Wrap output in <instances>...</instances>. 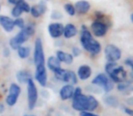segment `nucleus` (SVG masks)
<instances>
[{"mask_svg":"<svg viewBox=\"0 0 133 116\" xmlns=\"http://www.w3.org/2000/svg\"><path fill=\"white\" fill-rule=\"evenodd\" d=\"M104 101H105V103H107L108 105H109V106L111 107H117L118 106V100L117 99L115 96H107V97L104 99Z\"/></svg>","mask_w":133,"mask_h":116,"instance_id":"b1692460","label":"nucleus"},{"mask_svg":"<svg viewBox=\"0 0 133 116\" xmlns=\"http://www.w3.org/2000/svg\"><path fill=\"white\" fill-rule=\"evenodd\" d=\"M131 87V83L129 81H122L120 83H118L117 85V89L120 92H125L128 89H129Z\"/></svg>","mask_w":133,"mask_h":116,"instance_id":"393cba45","label":"nucleus"},{"mask_svg":"<svg viewBox=\"0 0 133 116\" xmlns=\"http://www.w3.org/2000/svg\"><path fill=\"white\" fill-rule=\"evenodd\" d=\"M78 33V29L73 24H68L64 26V30H63V35L65 38L70 39L74 37Z\"/></svg>","mask_w":133,"mask_h":116,"instance_id":"6ab92c4d","label":"nucleus"},{"mask_svg":"<svg viewBox=\"0 0 133 116\" xmlns=\"http://www.w3.org/2000/svg\"><path fill=\"white\" fill-rule=\"evenodd\" d=\"M51 17L53 19H59L62 17V14L58 11H53L52 12V15H51Z\"/></svg>","mask_w":133,"mask_h":116,"instance_id":"72a5a7b5","label":"nucleus"},{"mask_svg":"<svg viewBox=\"0 0 133 116\" xmlns=\"http://www.w3.org/2000/svg\"><path fill=\"white\" fill-rule=\"evenodd\" d=\"M104 53L108 62H117L121 58V51L114 44H108L105 47Z\"/></svg>","mask_w":133,"mask_h":116,"instance_id":"423d86ee","label":"nucleus"},{"mask_svg":"<svg viewBox=\"0 0 133 116\" xmlns=\"http://www.w3.org/2000/svg\"><path fill=\"white\" fill-rule=\"evenodd\" d=\"M57 58L59 60V62H62L65 63L66 65H70L73 63V60H74V57L72 56L71 53H66V52L63 51H57Z\"/></svg>","mask_w":133,"mask_h":116,"instance_id":"a211bd4d","label":"nucleus"},{"mask_svg":"<svg viewBox=\"0 0 133 116\" xmlns=\"http://www.w3.org/2000/svg\"><path fill=\"white\" fill-rule=\"evenodd\" d=\"M17 51L18 56L20 57V58H22V59H26V58H28L30 55V48L28 47V46L21 45Z\"/></svg>","mask_w":133,"mask_h":116,"instance_id":"5701e85b","label":"nucleus"},{"mask_svg":"<svg viewBox=\"0 0 133 116\" xmlns=\"http://www.w3.org/2000/svg\"><path fill=\"white\" fill-rule=\"evenodd\" d=\"M89 96V112H91V111H94L97 109V107L98 106V102L96 98L93 95H88Z\"/></svg>","mask_w":133,"mask_h":116,"instance_id":"a878e982","label":"nucleus"},{"mask_svg":"<svg viewBox=\"0 0 133 116\" xmlns=\"http://www.w3.org/2000/svg\"><path fill=\"white\" fill-rule=\"evenodd\" d=\"M0 25L6 32H12L15 28L14 20L6 16H0Z\"/></svg>","mask_w":133,"mask_h":116,"instance_id":"2eb2a0df","label":"nucleus"},{"mask_svg":"<svg viewBox=\"0 0 133 116\" xmlns=\"http://www.w3.org/2000/svg\"><path fill=\"white\" fill-rule=\"evenodd\" d=\"M22 13H23V11L21 10V8L19 7L17 5L14 6L13 9H12V11H11L12 17H16V18H17V17H20V16L22 15Z\"/></svg>","mask_w":133,"mask_h":116,"instance_id":"c85d7f7f","label":"nucleus"},{"mask_svg":"<svg viewBox=\"0 0 133 116\" xmlns=\"http://www.w3.org/2000/svg\"><path fill=\"white\" fill-rule=\"evenodd\" d=\"M54 75L58 81L64 82L66 84H76L78 83V76L73 71L59 68L54 71Z\"/></svg>","mask_w":133,"mask_h":116,"instance_id":"7ed1b4c3","label":"nucleus"},{"mask_svg":"<svg viewBox=\"0 0 133 116\" xmlns=\"http://www.w3.org/2000/svg\"><path fill=\"white\" fill-rule=\"evenodd\" d=\"M80 94H82V90L81 88H79V87H77V88L74 89V92H73V95H72V98L74 99V98L78 97V96H79Z\"/></svg>","mask_w":133,"mask_h":116,"instance_id":"2f4dec72","label":"nucleus"},{"mask_svg":"<svg viewBox=\"0 0 133 116\" xmlns=\"http://www.w3.org/2000/svg\"><path fill=\"white\" fill-rule=\"evenodd\" d=\"M81 28V35H80V44L83 46V48L89 53L92 55H98L101 51V45L99 42L96 39L93 38L90 32L88 30V28L85 26H83Z\"/></svg>","mask_w":133,"mask_h":116,"instance_id":"f257e3e1","label":"nucleus"},{"mask_svg":"<svg viewBox=\"0 0 133 116\" xmlns=\"http://www.w3.org/2000/svg\"><path fill=\"white\" fill-rule=\"evenodd\" d=\"M75 12L78 15H85L90 9V4L86 0H80L75 4Z\"/></svg>","mask_w":133,"mask_h":116,"instance_id":"ddd939ff","label":"nucleus"},{"mask_svg":"<svg viewBox=\"0 0 133 116\" xmlns=\"http://www.w3.org/2000/svg\"><path fill=\"white\" fill-rule=\"evenodd\" d=\"M0 7H1V6H0Z\"/></svg>","mask_w":133,"mask_h":116,"instance_id":"a19ab883","label":"nucleus"},{"mask_svg":"<svg viewBox=\"0 0 133 116\" xmlns=\"http://www.w3.org/2000/svg\"><path fill=\"white\" fill-rule=\"evenodd\" d=\"M124 63H125L126 65H128V66L130 67V68H132L133 67V60H132V58H130V57L127 58V59L124 61Z\"/></svg>","mask_w":133,"mask_h":116,"instance_id":"c9c22d12","label":"nucleus"},{"mask_svg":"<svg viewBox=\"0 0 133 116\" xmlns=\"http://www.w3.org/2000/svg\"><path fill=\"white\" fill-rule=\"evenodd\" d=\"M9 55H10L9 50H8V48H6V49L4 50V55H5V56H8Z\"/></svg>","mask_w":133,"mask_h":116,"instance_id":"58836bf2","label":"nucleus"},{"mask_svg":"<svg viewBox=\"0 0 133 116\" xmlns=\"http://www.w3.org/2000/svg\"><path fill=\"white\" fill-rule=\"evenodd\" d=\"M34 34H35V26L33 24H28L25 26L24 28H22L21 31L15 37L22 44L23 43L26 42L29 39V37L32 36Z\"/></svg>","mask_w":133,"mask_h":116,"instance_id":"1a4fd4ad","label":"nucleus"},{"mask_svg":"<svg viewBox=\"0 0 133 116\" xmlns=\"http://www.w3.org/2000/svg\"><path fill=\"white\" fill-rule=\"evenodd\" d=\"M48 33L50 36L54 39L59 38L61 35H63V30L64 26L61 23H51L48 27Z\"/></svg>","mask_w":133,"mask_h":116,"instance_id":"f8f14e48","label":"nucleus"},{"mask_svg":"<svg viewBox=\"0 0 133 116\" xmlns=\"http://www.w3.org/2000/svg\"><path fill=\"white\" fill-rule=\"evenodd\" d=\"M64 9H65V11L69 14V16H71V17H72V16H75V14H76L74 6H73L72 4H69V3H68V4H65Z\"/></svg>","mask_w":133,"mask_h":116,"instance_id":"bb28decb","label":"nucleus"},{"mask_svg":"<svg viewBox=\"0 0 133 116\" xmlns=\"http://www.w3.org/2000/svg\"><path fill=\"white\" fill-rule=\"evenodd\" d=\"M123 111H124V112L128 113L129 116H132V115H133L132 110H131V109H129V108H128V107H123Z\"/></svg>","mask_w":133,"mask_h":116,"instance_id":"e433bc0d","label":"nucleus"},{"mask_svg":"<svg viewBox=\"0 0 133 116\" xmlns=\"http://www.w3.org/2000/svg\"><path fill=\"white\" fill-rule=\"evenodd\" d=\"M46 11V6L43 1H41L38 5H36L30 7V14L33 17L35 18H38L40 17Z\"/></svg>","mask_w":133,"mask_h":116,"instance_id":"4468645a","label":"nucleus"},{"mask_svg":"<svg viewBox=\"0 0 133 116\" xmlns=\"http://www.w3.org/2000/svg\"><path fill=\"white\" fill-rule=\"evenodd\" d=\"M80 116H98V114H95L91 112H87V111H83V112H80Z\"/></svg>","mask_w":133,"mask_h":116,"instance_id":"f704fd0d","label":"nucleus"},{"mask_svg":"<svg viewBox=\"0 0 133 116\" xmlns=\"http://www.w3.org/2000/svg\"><path fill=\"white\" fill-rule=\"evenodd\" d=\"M72 108L76 111H79V112H83V111L89 112V96L85 95V94H80L79 96L74 98L72 102Z\"/></svg>","mask_w":133,"mask_h":116,"instance_id":"0eeeda50","label":"nucleus"},{"mask_svg":"<svg viewBox=\"0 0 133 116\" xmlns=\"http://www.w3.org/2000/svg\"><path fill=\"white\" fill-rule=\"evenodd\" d=\"M21 94V88L18 84L13 83L10 84L9 87V92L6 96V102L9 106H14L17 103L18 97Z\"/></svg>","mask_w":133,"mask_h":116,"instance_id":"6e6552de","label":"nucleus"},{"mask_svg":"<svg viewBox=\"0 0 133 116\" xmlns=\"http://www.w3.org/2000/svg\"><path fill=\"white\" fill-rule=\"evenodd\" d=\"M9 45H10V47H11L13 50H17L21 45H22V44H21L20 43H19L18 41L17 40V38L14 36V37H12V38L10 39Z\"/></svg>","mask_w":133,"mask_h":116,"instance_id":"cd10ccee","label":"nucleus"},{"mask_svg":"<svg viewBox=\"0 0 133 116\" xmlns=\"http://www.w3.org/2000/svg\"><path fill=\"white\" fill-rule=\"evenodd\" d=\"M73 92H74V87H73V85L66 84L60 89V91H59V96H60V98L63 101L70 99V98H72Z\"/></svg>","mask_w":133,"mask_h":116,"instance_id":"f3484780","label":"nucleus"},{"mask_svg":"<svg viewBox=\"0 0 133 116\" xmlns=\"http://www.w3.org/2000/svg\"><path fill=\"white\" fill-rule=\"evenodd\" d=\"M34 64L36 66L45 65V53L43 49V44L40 38H37L34 47Z\"/></svg>","mask_w":133,"mask_h":116,"instance_id":"39448f33","label":"nucleus"},{"mask_svg":"<svg viewBox=\"0 0 133 116\" xmlns=\"http://www.w3.org/2000/svg\"><path fill=\"white\" fill-rule=\"evenodd\" d=\"M90 29L95 36L103 37L108 32V25L103 22H100L98 20H95L91 24Z\"/></svg>","mask_w":133,"mask_h":116,"instance_id":"9d476101","label":"nucleus"},{"mask_svg":"<svg viewBox=\"0 0 133 116\" xmlns=\"http://www.w3.org/2000/svg\"><path fill=\"white\" fill-rule=\"evenodd\" d=\"M22 0H8V2L9 3V4H12V5H17V4H19V3L21 2Z\"/></svg>","mask_w":133,"mask_h":116,"instance_id":"4c0bfd02","label":"nucleus"},{"mask_svg":"<svg viewBox=\"0 0 133 116\" xmlns=\"http://www.w3.org/2000/svg\"><path fill=\"white\" fill-rule=\"evenodd\" d=\"M14 25H15V26H17V27H19L20 29L24 28V26H26V25H25L24 19L20 18V17H17V18H16V20H14Z\"/></svg>","mask_w":133,"mask_h":116,"instance_id":"7c9ffc66","label":"nucleus"},{"mask_svg":"<svg viewBox=\"0 0 133 116\" xmlns=\"http://www.w3.org/2000/svg\"><path fill=\"white\" fill-rule=\"evenodd\" d=\"M16 6H17V5H16ZM17 6L21 8V10H22L23 12H29L30 11V7H31V6H30L29 5H28V3L25 1V0H22L19 4H17Z\"/></svg>","mask_w":133,"mask_h":116,"instance_id":"c756f323","label":"nucleus"},{"mask_svg":"<svg viewBox=\"0 0 133 116\" xmlns=\"http://www.w3.org/2000/svg\"><path fill=\"white\" fill-rule=\"evenodd\" d=\"M81 53V51H80V49L78 47H77V46H74V47H72V56L73 57H77L78 56V55Z\"/></svg>","mask_w":133,"mask_h":116,"instance_id":"473e14b6","label":"nucleus"},{"mask_svg":"<svg viewBox=\"0 0 133 116\" xmlns=\"http://www.w3.org/2000/svg\"><path fill=\"white\" fill-rule=\"evenodd\" d=\"M109 81H110V79H109V76H108L107 74H99L92 80V83L95 85H99V86H102V88H103V87L106 86V84H107Z\"/></svg>","mask_w":133,"mask_h":116,"instance_id":"aec40b11","label":"nucleus"},{"mask_svg":"<svg viewBox=\"0 0 133 116\" xmlns=\"http://www.w3.org/2000/svg\"><path fill=\"white\" fill-rule=\"evenodd\" d=\"M25 116H34V115H25Z\"/></svg>","mask_w":133,"mask_h":116,"instance_id":"ea45409f","label":"nucleus"},{"mask_svg":"<svg viewBox=\"0 0 133 116\" xmlns=\"http://www.w3.org/2000/svg\"><path fill=\"white\" fill-rule=\"evenodd\" d=\"M35 78L37 81V83L41 86H46V82H48V73L45 65H40L36 66L35 72Z\"/></svg>","mask_w":133,"mask_h":116,"instance_id":"9b49d317","label":"nucleus"},{"mask_svg":"<svg viewBox=\"0 0 133 116\" xmlns=\"http://www.w3.org/2000/svg\"><path fill=\"white\" fill-rule=\"evenodd\" d=\"M46 65H48V67L52 71V72H54V71L61 68V63L57 58V56L48 57V62H46Z\"/></svg>","mask_w":133,"mask_h":116,"instance_id":"412c9836","label":"nucleus"},{"mask_svg":"<svg viewBox=\"0 0 133 116\" xmlns=\"http://www.w3.org/2000/svg\"><path fill=\"white\" fill-rule=\"evenodd\" d=\"M17 79L19 83H26L28 80L32 79V75L28 71L26 70H21L17 73Z\"/></svg>","mask_w":133,"mask_h":116,"instance_id":"4be33fe9","label":"nucleus"},{"mask_svg":"<svg viewBox=\"0 0 133 116\" xmlns=\"http://www.w3.org/2000/svg\"><path fill=\"white\" fill-rule=\"evenodd\" d=\"M105 71L109 78L113 83H120L125 81L127 78V73L123 66L118 65L116 62H108L105 66Z\"/></svg>","mask_w":133,"mask_h":116,"instance_id":"f03ea898","label":"nucleus"},{"mask_svg":"<svg viewBox=\"0 0 133 116\" xmlns=\"http://www.w3.org/2000/svg\"><path fill=\"white\" fill-rule=\"evenodd\" d=\"M28 109L33 110L37 104V98H38V92L37 89L34 83L33 79L28 80Z\"/></svg>","mask_w":133,"mask_h":116,"instance_id":"20e7f679","label":"nucleus"},{"mask_svg":"<svg viewBox=\"0 0 133 116\" xmlns=\"http://www.w3.org/2000/svg\"><path fill=\"white\" fill-rule=\"evenodd\" d=\"M91 74H92V71H91L90 66L87 65H83L78 67L77 76H78L80 80H82V81H85V80H88L90 77Z\"/></svg>","mask_w":133,"mask_h":116,"instance_id":"dca6fc26","label":"nucleus"}]
</instances>
